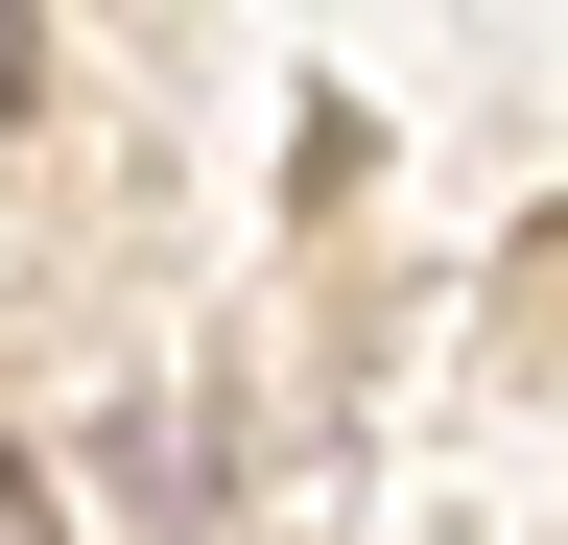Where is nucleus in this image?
I'll use <instances>...</instances> for the list:
<instances>
[{"mask_svg": "<svg viewBox=\"0 0 568 545\" xmlns=\"http://www.w3.org/2000/svg\"><path fill=\"white\" fill-rule=\"evenodd\" d=\"M24 72H48V0H0V119H24Z\"/></svg>", "mask_w": 568, "mask_h": 545, "instance_id": "1", "label": "nucleus"}, {"mask_svg": "<svg viewBox=\"0 0 568 545\" xmlns=\"http://www.w3.org/2000/svg\"><path fill=\"white\" fill-rule=\"evenodd\" d=\"M0 545H71V522H48V474H24V451H0Z\"/></svg>", "mask_w": 568, "mask_h": 545, "instance_id": "2", "label": "nucleus"}]
</instances>
